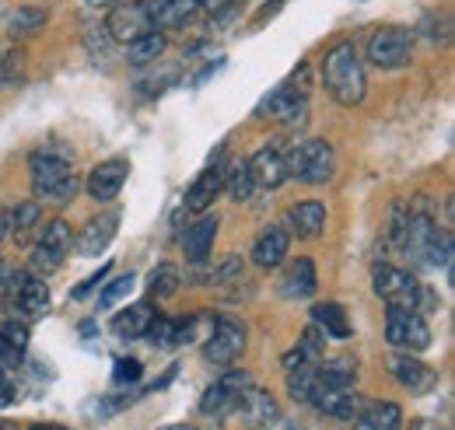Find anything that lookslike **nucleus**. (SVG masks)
<instances>
[{
  "label": "nucleus",
  "mask_w": 455,
  "mask_h": 430,
  "mask_svg": "<svg viewBox=\"0 0 455 430\" xmlns=\"http://www.w3.org/2000/svg\"><path fill=\"white\" fill-rule=\"evenodd\" d=\"M323 84L347 108L364 102L368 77H364V63H361V56L354 50V43H337L330 53L323 56Z\"/></svg>",
  "instance_id": "f257e3e1"
},
{
  "label": "nucleus",
  "mask_w": 455,
  "mask_h": 430,
  "mask_svg": "<svg viewBox=\"0 0 455 430\" xmlns=\"http://www.w3.org/2000/svg\"><path fill=\"white\" fill-rule=\"evenodd\" d=\"M28 175H32V193L36 200H50V203H70L77 196V171L63 155L53 151H36L28 158Z\"/></svg>",
  "instance_id": "f03ea898"
},
{
  "label": "nucleus",
  "mask_w": 455,
  "mask_h": 430,
  "mask_svg": "<svg viewBox=\"0 0 455 430\" xmlns=\"http://www.w3.org/2000/svg\"><path fill=\"white\" fill-rule=\"evenodd\" d=\"M0 301H4V308H7L14 319H21V322L28 325L50 312V287H46L43 280H36L28 269H18V273H11L7 283L0 287Z\"/></svg>",
  "instance_id": "7ed1b4c3"
},
{
  "label": "nucleus",
  "mask_w": 455,
  "mask_h": 430,
  "mask_svg": "<svg viewBox=\"0 0 455 430\" xmlns=\"http://www.w3.org/2000/svg\"><path fill=\"white\" fill-rule=\"evenodd\" d=\"M284 164H287V175H294L298 182H305V186H323V182H330L333 171H337V155H333V147H330L326 140L308 137V140H294V144L287 147Z\"/></svg>",
  "instance_id": "20e7f679"
},
{
  "label": "nucleus",
  "mask_w": 455,
  "mask_h": 430,
  "mask_svg": "<svg viewBox=\"0 0 455 430\" xmlns=\"http://www.w3.org/2000/svg\"><path fill=\"white\" fill-rule=\"evenodd\" d=\"M200 354H204L207 364L231 368L245 354V322H238L235 315H218L207 329V339H204Z\"/></svg>",
  "instance_id": "39448f33"
},
{
  "label": "nucleus",
  "mask_w": 455,
  "mask_h": 430,
  "mask_svg": "<svg viewBox=\"0 0 455 430\" xmlns=\"http://www.w3.org/2000/svg\"><path fill=\"white\" fill-rule=\"evenodd\" d=\"M386 339L403 354H420L431 346V325L417 308H389L386 312Z\"/></svg>",
  "instance_id": "423d86ee"
},
{
  "label": "nucleus",
  "mask_w": 455,
  "mask_h": 430,
  "mask_svg": "<svg viewBox=\"0 0 455 430\" xmlns=\"http://www.w3.org/2000/svg\"><path fill=\"white\" fill-rule=\"evenodd\" d=\"M413 56V32L403 28V25H386V28H375L371 39H368V60L379 67V70H399L406 67Z\"/></svg>",
  "instance_id": "0eeeda50"
},
{
  "label": "nucleus",
  "mask_w": 455,
  "mask_h": 430,
  "mask_svg": "<svg viewBox=\"0 0 455 430\" xmlns=\"http://www.w3.org/2000/svg\"><path fill=\"white\" fill-rule=\"evenodd\" d=\"M70 245H74V231H70V224L63 220V217H53V220H46V227H43V235H39V242H36V252H32V273H57L63 267V259H67V252H70Z\"/></svg>",
  "instance_id": "6e6552de"
},
{
  "label": "nucleus",
  "mask_w": 455,
  "mask_h": 430,
  "mask_svg": "<svg viewBox=\"0 0 455 430\" xmlns=\"http://www.w3.org/2000/svg\"><path fill=\"white\" fill-rule=\"evenodd\" d=\"M249 385H252L249 371H228V375H221L207 392H204L200 413H204V417H214V420L231 417V413L238 410V402H242V395H245Z\"/></svg>",
  "instance_id": "1a4fd4ad"
},
{
  "label": "nucleus",
  "mask_w": 455,
  "mask_h": 430,
  "mask_svg": "<svg viewBox=\"0 0 455 430\" xmlns=\"http://www.w3.org/2000/svg\"><path fill=\"white\" fill-rule=\"evenodd\" d=\"M375 294L389 305V308H417L420 298V283L410 269H399L393 263L375 267Z\"/></svg>",
  "instance_id": "9d476101"
},
{
  "label": "nucleus",
  "mask_w": 455,
  "mask_h": 430,
  "mask_svg": "<svg viewBox=\"0 0 455 430\" xmlns=\"http://www.w3.org/2000/svg\"><path fill=\"white\" fill-rule=\"evenodd\" d=\"M305 92H308V84H298V81H284V84H277L259 106H256V115L259 119H274V123H301L305 119Z\"/></svg>",
  "instance_id": "9b49d317"
},
{
  "label": "nucleus",
  "mask_w": 455,
  "mask_h": 430,
  "mask_svg": "<svg viewBox=\"0 0 455 430\" xmlns=\"http://www.w3.org/2000/svg\"><path fill=\"white\" fill-rule=\"evenodd\" d=\"M106 32L113 43H133L144 32H151V18H148V0H119L116 7H109L106 18Z\"/></svg>",
  "instance_id": "f8f14e48"
},
{
  "label": "nucleus",
  "mask_w": 455,
  "mask_h": 430,
  "mask_svg": "<svg viewBox=\"0 0 455 430\" xmlns=\"http://www.w3.org/2000/svg\"><path fill=\"white\" fill-rule=\"evenodd\" d=\"M126 175H130V162L126 158H109V162H99L92 171H88V196L95 200V203H113L116 196H119V189H123V182H126Z\"/></svg>",
  "instance_id": "ddd939ff"
},
{
  "label": "nucleus",
  "mask_w": 455,
  "mask_h": 430,
  "mask_svg": "<svg viewBox=\"0 0 455 430\" xmlns=\"http://www.w3.org/2000/svg\"><path fill=\"white\" fill-rule=\"evenodd\" d=\"M116 231H119V214H116V211L92 217V220L81 227V235L74 238V245H70V249H77V256H84V259L102 256V252L113 245Z\"/></svg>",
  "instance_id": "4468645a"
},
{
  "label": "nucleus",
  "mask_w": 455,
  "mask_h": 430,
  "mask_svg": "<svg viewBox=\"0 0 455 430\" xmlns=\"http://www.w3.org/2000/svg\"><path fill=\"white\" fill-rule=\"evenodd\" d=\"M225 193V164L221 162H211V168H204L193 186L186 189V211L189 214H204L214 207V200Z\"/></svg>",
  "instance_id": "2eb2a0df"
},
{
  "label": "nucleus",
  "mask_w": 455,
  "mask_h": 430,
  "mask_svg": "<svg viewBox=\"0 0 455 430\" xmlns=\"http://www.w3.org/2000/svg\"><path fill=\"white\" fill-rule=\"evenodd\" d=\"M218 214H211V211H204V214L196 217V224H189V231H186V238H182V249H186V263H193V267H204L207 259H211V252H214V238H218Z\"/></svg>",
  "instance_id": "dca6fc26"
},
{
  "label": "nucleus",
  "mask_w": 455,
  "mask_h": 430,
  "mask_svg": "<svg viewBox=\"0 0 455 430\" xmlns=\"http://www.w3.org/2000/svg\"><path fill=\"white\" fill-rule=\"evenodd\" d=\"M238 417H242V424L252 430H263V427H274L277 420H281V410H277V402H274V395L270 392H263V388H256V385H249L245 388V395H242V402H238V410H235Z\"/></svg>",
  "instance_id": "f3484780"
},
{
  "label": "nucleus",
  "mask_w": 455,
  "mask_h": 430,
  "mask_svg": "<svg viewBox=\"0 0 455 430\" xmlns=\"http://www.w3.org/2000/svg\"><path fill=\"white\" fill-rule=\"evenodd\" d=\"M389 375L396 378L406 392H413V395H427V392L438 385V375H435L424 361H417L413 354H396V357H389Z\"/></svg>",
  "instance_id": "a211bd4d"
},
{
  "label": "nucleus",
  "mask_w": 455,
  "mask_h": 430,
  "mask_svg": "<svg viewBox=\"0 0 455 430\" xmlns=\"http://www.w3.org/2000/svg\"><path fill=\"white\" fill-rule=\"evenodd\" d=\"M291 252V231L284 224H270L259 231V238L252 242V263L259 269H277Z\"/></svg>",
  "instance_id": "6ab92c4d"
},
{
  "label": "nucleus",
  "mask_w": 455,
  "mask_h": 430,
  "mask_svg": "<svg viewBox=\"0 0 455 430\" xmlns=\"http://www.w3.org/2000/svg\"><path fill=\"white\" fill-rule=\"evenodd\" d=\"M200 0H148V18L151 28H186L200 14Z\"/></svg>",
  "instance_id": "aec40b11"
},
{
  "label": "nucleus",
  "mask_w": 455,
  "mask_h": 430,
  "mask_svg": "<svg viewBox=\"0 0 455 430\" xmlns=\"http://www.w3.org/2000/svg\"><path fill=\"white\" fill-rule=\"evenodd\" d=\"M315 287H319V276H315V263L312 259H294L291 267L284 269V276L277 280V291H281V298L287 301H305V298H312L315 294Z\"/></svg>",
  "instance_id": "412c9836"
},
{
  "label": "nucleus",
  "mask_w": 455,
  "mask_h": 430,
  "mask_svg": "<svg viewBox=\"0 0 455 430\" xmlns=\"http://www.w3.org/2000/svg\"><path fill=\"white\" fill-rule=\"evenodd\" d=\"M287 231L291 235H298V238H305V242H312V238H319L323 231H326V207L319 203V200H305V203H294L284 217Z\"/></svg>",
  "instance_id": "4be33fe9"
},
{
  "label": "nucleus",
  "mask_w": 455,
  "mask_h": 430,
  "mask_svg": "<svg viewBox=\"0 0 455 430\" xmlns=\"http://www.w3.org/2000/svg\"><path fill=\"white\" fill-rule=\"evenodd\" d=\"M357 385V361L354 357H333L315 364V392H333V388H354Z\"/></svg>",
  "instance_id": "5701e85b"
},
{
  "label": "nucleus",
  "mask_w": 455,
  "mask_h": 430,
  "mask_svg": "<svg viewBox=\"0 0 455 430\" xmlns=\"http://www.w3.org/2000/svg\"><path fill=\"white\" fill-rule=\"evenodd\" d=\"M312 406H315L319 413L333 417V420H354V417L364 410V399H361V392H354V388H333V392H315Z\"/></svg>",
  "instance_id": "b1692460"
},
{
  "label": "nucleus",
  "mask_w": 455,
  "mask_h": 430,
  "mask_svg": "<svg viewBox=\"0 0 455 430\" xmlns=\"http://www.w3.org/2000/svg\"><path fill=\"white\" fill-rule=\"evenodd\" d=\"M249 175H252V182H256L259 189H277V186L287 179L284 155H281V151H274V147L256 151V155L249 158Z\"/></svg>",
  "instance_id": "393cba45"
},
{
  "label": "nucleus",
  "mask_w": 455,
  "mask_h": 430,
  "mask_svg": "<svg viewBox=\"0 0 455 430\" xmlns=\"http://www.w3.org/2000/svg\"><path fill=\"white\" fill-rule=\"evenodd\" d=\"M354 430H403V410L396 402H364L354 417Z\"/></svg>",
  "instance_id": "a878e982"
},
{
  "label": "nucleus",
  "mask_w": 455,
  "mask_h": 430,
  "mask_svg": "<svg viewBox=\"0 0 455 430\" xmlns=\"http://www.w3.org/2000/svg\"><path fill=\"white\" fill-rule=\"evenodd\" d=\"M155 319V308L148 305V301H140V305H130V308H123L119 315L113 319V336L116 339H140L144 332H148V325Z\"/></svg>",
  "instance_id": "bb28decb"
},
{
  "label": "nucleus",
  "mask_w": 455,
  "mask_h": 430,
  "mask_svg": "<svg viewBox=\"0 0 455 430\" xmlns=\"http://www.w3.org/2000/svg\"><path fill=\"white\" fill-rule=\"evenodd\" d=\"M46 21H50V14L43 11V7H36V4H25V7H14L11 14H7V36L11 39H32V36H39L43 28H46Z\"/></svg>",
  "instance_id": "cd10ccee"
},
{
  "label": "nucleus",
  "mask_w": 455,
  "mask_h": 430,
  "mask_svg": "<svg viewBox=\"0 0 455 430\" xmlns=\"http://www.w3.org/2000/svg\"><path fill=\"white\" fill-rule=\"evenodd\" d=\"M312 325L323 329L326 339H350V322H347V312L337 301H323V305H312Z\"/></svg>",
  "instance_id": "c85d7f7f"
},
{
  "label": "nucleus",
  "mask_w": 455,
  "mask_h": 430,
  "mask_svg": "<svg viewBox=\"0 0 455 430\" xmlns=\"http://www.w3.org/2000/svg\"><path fill=\"white\" fill-rule=\"evenodd\" d=\"M225 193L235 203H249L252 193H256V182L249 175V162L245 158H231L225 164Z\"/></svg>",
  "instance_id": "c756f323"
},
{
  "label": "nucleus",
  "mask_w": 455,
  "mask_h": 430,
  "mask_svg": "<svg viewBox=\"0 0 455 430\" xmlns=\"http://www.w3.org/2000/svg\"><path fill=\"white\" fill-rule=\"evenodd\" d=\"M165 36L162 32H144L140 39H133V43H126V63H133V67H148V63H155L158 56L165 53Z\"/></svg>",
  "instance_id": "7c9ffc66"
},
{
  "label": "nucleus",
  "mask_w": 455,
  "mask_h": 430,
  "mask_svg": "<svg viewBox=\"0 0 455 430\" xmlns=\"http://www.w3.org/2000/svg\"><path fill=\"white\" fill-rule=\"evenodd\" d=\"M284 375H287V392H291V399L312 406V399H315V364L305 361V364L291 368V371H284Z\"/></svg>",
  "instance_id": "2f4dec72"
},
{
  "label": "nucleus",
  "mask_w": 455,
  "mask_h": 430,
  "mask_svg": "<svg viewBox=\"0 0 455 430\" xmlns=\"http://www.w3.org/2000/svg\"><path fill=\"white\" fill-rule=\"evenodd\" d=\"M182 287V269L175 267V263H158V267L148 273V291H151V298H172L175 291Z\"/></svg>",
  "instance_id": "473e14b6"
},
{
  "label": "nucleus",
  "mask_w": 455,
  "mask_h": 430,
  "mask_svg": "<svg viewBox=\"0 0 455 430\" xmlns=\"http://www.w3.org/2000/svg\"><path fill=\"white\" fill-rule=\"evenodd\" d=\"M424 267L431 269H449L452 267V227H435L427 249H424Z\"/></svg>",
  "instance_id": "72a5a7b5"
},
{
  "label": "nucleus",
  "mask_w": 455,
  "mask_h": 430,
  "mask_svg": "<svg viewBox=\"0 0 455 430\" xmlns=\"http://www.w3.org/2000/svg\"><path fill=\"white\" fill-rule=\"evenodd\" d=\"M39 217H43L39 203H36V200H28V203H18V207H11V211L4 214V220H11V231H14V238H18V242H25V238L32 235V227L39 224Z\"/></svg>",
  "instance_id": "f704fd0d"
},
{
  "label": "nucleus",
  "mask_w": 455,
  "mask_h": 430,
  "mask_svg": "<svg viewBox=\"0 0 455 430\" xmlns=\"http://www.w3.org/2000/svg\"><path fill=\"white\" fill-rule=\"evenodd\" d=\"M25 81V50H7L0 53V88H14Z\"/></svg>",
  "instance_id": "c9c22d12"
},
{
  "label": "nucleus",
  "mask_w": 455,
  "mask_h": 430,
  "mask_svg": "<svg viewBox=\"0 0 455 430\" xmlns=\"http://www.w3.org/2000/svg\"><path fill=\"white\" fill-rule=\"evenodd\" d=\"M298 350H301L305 361L319 364V361L326 357V336H323V329H319V325H308V329L301 332V339H298Z\"/></svg>",
  "instance_id": "e433bc0d"
},
{
  "label": "nucleus",
  "mask_w": 455,
  "mask_h": 430,
  "mask_svg": "<svg viewBox=\"0 0 455 430\" xmlns=\"http://www.w3.org/2000/svg\"><path fill=\"white\" fill-rule=\"evenodd\" d=\"M406 227H410V203L406 200H399L393 203V211H389V245H396L399 252H403V242H406Z\"/></svg>",
  "instance_id": "4c0bfd02"
},
{
  "label": "nucleus",
  "mask_w": 455,
  "mask_h": 430,
  "mask_svg": "<svg viewBox=\"0 0 455 430\" xmlns=\"http://www.w3.org/2000/svg\"><path fill=\"white\" fill-rule=\"evenodd\" d=\"M133 273H126V276H116V280H109L106 283V291H102V298H99V308H116L130 291H133Z\"/></svg>",
  "instance_id": "58836bf2"
},
{
  "label": "nucleus",
  "mask_w": 455,
  "mask_h": 430,
  "mask_svg": "<svg viewBox=\"0 0 455 430\" xmlns=\"http://www.w3.org/2000/svg\"><path fill=\"white\" fill-rule=\"evenodd\" d=\"M0 339H4L7 346H14V350L25 354V346H28V325L18 322V319H7V322L0 325Z\"/></svg>",
  "instance_id": "ea45409f"
},
{
  "label": "nucleus",
  "mask_w": 455,
  "mask_h": 430,
  "mask_svg": "<svg viewBox=\"0 0 455 430\" xmlns=\"http://www.w3.org/2000/svg\"><path fill=\"white\" fill-rule=\"evenodd\" d=\"M140 375H144V364H140L137 357H119V361H116V371H113L116 385H130V381H140Z\"/></svg>",
  "instance_id": "a19ab883"
},
{
  "label": "nucleus",
  "mask_w": 455,
  "mask_h": 430,
  "mask_svg": "<svg viewBox=\"0 0 455 430\" xmlns=\"http://www.w3.org/2000/svg\"><path fill=\"white\" fill-rule=\"evenodd\" d=\"M144 336H148V343H151V346H172V319L155 315Z\"/></svg>",
  "instance_id": "79ce46f5"
},
{
  "label": "nucleus",
  "mask_w": 455,
  "mask_h": 430,
  "mask_svg": "<svg viewBox=\"0 0 455 430\" xmlns=\"http://www.w3.org/2000/svg\"><path fill=\"white\" fill-rule=\"evenodd\" d=\"M88 46H92V53L99 56V60H106V56H109V46H113V39H109L106 28H92V32H88Z\"/></svg>",
  "instance_id": "37998d69"
},
{
  "label": "nucleus",
  "mask_w": 455,
  "mask_h": 430,
  "mask_svg": "<svg viewBox=\"0 0 455 430\" xmlns=\"http://www.w3.org/2000/svg\"><path fill=\"white\" fill-rule=\"evenodd\" d=\"M18 368H21V350H14L0 339V371H18Z\"/></svg>",
  "instance_id": "c03bdc74"
},
{
  "label": "nucleus",
  "mask_w": 455,
  "mask_h": 430,
  "mask_svg": "<svg viewBox=\"0 0 455 430\" xmlns=\"http://www.w3.org/2000/svg\"><path fill=\"white\" fill-rule=\"evenodd\" d=\"M14 399H18V388H14V381L7 378V371H0V410H7Z\"/></svg>",
  "instance_id": "a18cd8bd"
},
{
  "label": "nucleus",
  "mask_w": 455,
  "mask_h": 430,
  "mask_svg": "<svg viewBox=\"0 0 455 430\" xmlns=\"http://www.w3.org/2000/svg\"><path fill=\"white\" fill-rule=\"evenodd\" d=\"M109 269H113V263H106V267L99 269V273H92V276H88V280H84V283H81V287L74 291V298H84V294H88L92 287H99V283H102V280L109 276Z\"/></svg>",
  "instance_id": "49530a36"
},
{
  "label": "nucleus",
  "mask_w": 455,
  "mask_h": 430,
  "mask_svg": "<svg viewBox=\"0 0 455 430\" xmlns=\"http://www.w3.org/2000/svg\"><path fill=\"white\" fill-rule=\"evenodd\" d=\"M284 4H287V0H274V4H263V7H259V14L252 18V25H256V28H259V25H267V21H270V18H274V14H277V11L284 7Z\"/></svg>",
  "instance_id": "de8ad7c7"
},
{
  "label": "nucleus",
  "mask_w": 455,
  "mask_h": 430,
  "mask_svg": "<svg viewBox=\"0 0 455 430\" xmlns=\"http://www.w3.org/2000/svg\"><path fill=\"white\" fill-rule=\"evenodd\" d=\"M116 4H119V0H88V7H95V11H109Z\"/></svg>",
  "instance_id": "09e8293b"
},
{
  "label": "nucleus",
  "mask_w": 455,
  "mask_h": 430,
  "mask_svg": "<svg viewBox=\"0 0 455 430\" xmlns=\"http://www.w3.org/2000/svg\"><path fill=\"white\" fill-rule=\"evenodd\" d=\"M410 430H438V424H431V420H413Z\"/></svg>",
  "instance_id": "8fccbe9b"
},
{
  "label": "nucleus",
  "mask_w": 455,
  "mask_h": 430,
  "mask_svg": "<svg viewBox=\"0 0 455 430\" xmlns=\"http://www.w3.org/2000/svg\"><path fill=\"white\" fill-rule=\"evenodd\" d=\"M7 276H11V267H7V263H4V259H0V287H4V283H7Z\"/></svg>",
  "instance_id": "3c124183"
},
{
  "label": "nucleus",
  "mask_w": 455,
  "mask_h": 430,
  "mask_svg": "<svg viewBox=\"0 0 455 430\" xmlns=\"http://www.w3.org/2000/svg\"><path fill=\"white\" fill-rule=\"evenodd\" d=\"M28 430H63V427H57V424H32Z\"/></svg>",
  "instance_id": "603ef678"
},
{
  "label": "nucleus",
  "mask_w": 455,
  "mask_h": 430,
  "mask_svg": "<svg viewBox=\"0 0 455 430\" xmlns=\"http://www.w3.org/2000/svg\"><path fill=\"white\" fill-rule=\"evenodd\" d=\"M162 430H200V427H193V424H175V427H162Z\"/></svg>",
  "instance_id": "864d4df0"
},
{
  "label": "nucleus",
  "mask_w": 455,
  "mask_h": 430,
  "mask_svg": "<svg viewBox=\"0 0 455 430\" xmlns=\"http://www.w3.org/2000/svg\"><path fill=\"white\" fill-rule=\"evenodd\" d=\"M0 235H4V224H0Z\"/></svg>",
  "instance_id": "5fc2aeb1"
}]
</instances>
